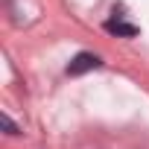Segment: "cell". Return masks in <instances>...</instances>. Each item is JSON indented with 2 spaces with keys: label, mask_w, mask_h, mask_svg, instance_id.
<instances>
[{
  "label": "cell",
  "mask_w": 149,
  "mask_h": 149,
  "mask_svg": "<svg viewBox=\"0 0 149 149\" xmlns=\"http://www.w3.org/2000/svg\"><path fill=\"white\" fill-rule=\"evenodd\" d=\"M102 64V58L97 53H79V56H73V61L67 64V76H82V73L88 70H97Z\"/></svg>",
  "instance_id": "6da1fadb"
},
{
  "label": "cell",
  "mask_w": 149,
  "mask_h": 149,
  "mask_svg": "<svg viewBox=\"0 0 149 149\" xmlns=\"http://www.w3.org/2000/svg\"><path fill=\"white\" fill-rule=\"evenodd\" d=\"M105 29H108V32H114V35H126V38H134V35H137V26L123 24V21H108V24H105Z\"/></svg>",
  "instance_id": "7a4b0ae2"
},
{
  "label": "cell",
  "mask_w": 149,
  "mask_h": 149,
  "mask_svg": "<svg viewBox=\"0 0 149 149\" xmlns=\"http://www.w3.org/2000/svg\"><path fill=\"white\" fill-rule=\"evenodd\" d=\"M0 123H3V129H6L9 134H21V129L12 123V117H9V114H0Z\"/></svg>",
  "instance_id": "3957f363"
}]
</instances>
